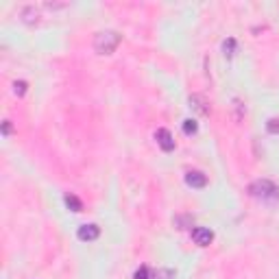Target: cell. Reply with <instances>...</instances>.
<instances>
[{"instance_id":"ba28073f","label":"cell","mask_w":279,"mask_h":279,"mask_svg":"<svg viewBox=\"0 0 279 279\" xmlns=\"http://www.w3.org/2000/svg\"><path fill=\"white\" fill-rule=\"evenodd\" d=\"M190 107H194L199 114L203 116H207L210 114V107H205V100L201 98V96H190Z\"/></svg>"},{"instance_id":"9c48e42d","label":"cell","mask_w":279,"mask_h":279,"mask_svg":"<svg viewBox=\"0 0 279 279\" xmlns=\"http://www.w3.org/2000/svg\"><path fill=\"white\" fill-rule=\"evenodd\" d=\"M63 201H65V205H68V210H72V212H81V210H83V203L79 201V196H74V194H65V196H63Z\"/></svg>"},{"instance_id":"7c38bea8","label":"cell","mask_w":279,"mask_h":279,"mask_svg":"<svg viewBox=\"0 0 279 279\" xmlns=\"http://www.w3.org/2000/svg\"><path fill=\"white\" fill-rule=\"evenodd\" d=\"M13 92H16L18 96L27 94V81H16V83H13Z\"/></svg>"},{"instance_id":"4fadbf2b","label":"cell","mask_w":279,"mask_h":279,"mask_svg":"<svg viewBox=\"0 0 279 279\" xmlns=\"http://www.w3.org/2000/svg\"><path fill=\"white\" fill-rule=\"evenodd\" d=\"M133 277H135V279H149V277H151V271H149L146 266H140L138 271H135Z\"/></svg>"},{"instance_id":"2e32d148","label":"cell","mask_w":279,"mask_h":279,"mask_svg":"<svg viewBox=\"0 0 279 279\" xmlns=\"http://www.w3.org/2000/svg\"><path fill=\"white\" fill-rule=\"evenodd\" d=\"M2 133H4V135L11 133V124H9V120H4V124H2Z\"/></svg>"},{"instance_id":"5bb4252c","label":"cell","mask_w":279,"mask_h":279,"mask_svg":"<svg viewBox=\"0 0 279 279\" xmlns=\"http://www.w3.org/2000/svg\"><path fill=\"white\" fill-rule=\"evenodd\" d=\"M266 126H268V131H271V133H279V118H271Z\"/></svg>"},{"instance_id":"30bf717a","label":"cell","mask_w":279,"mask_h":279,"mask_svg":"<svg viewBox=\"0 0 279 279\" xmlns=\"http://www.w3.org/2000/svg\"><path fill=\"white\" fill-rule=\"evenodd\" d=\"M222 50H225V57H233L236 55V39L229 37V39H225V44H222Z\"/></svg>"},{"instance_id":"8992f818","label":"cell","mask_w":279,"mask_h":279,"mask_svg":"<svg viewBox=\"0 0 279 279\" xmlns=\"http://www.w3.org/2000/svg\"><path fill=\"white\" fill-rule=\"evenodd\" d=\"M186 184L190 187H205L207 186V177L203 175V172H199V170H190L186 175Z\"/></svg>"},{"instance_id":"6da1fadb","label":"cell","mask_w":279,"mask_h":279,"mask_svg":"<svg viewBox=\"0 0 279 279\" xmlns=\"http://www.w3.org/2000/svg\"><path fill=\"white\" fill-rule=\"evenodd\" d=\"M120 42H123V35L118 31H100L94 37V50L98 55H111Z\"/></svg>"},{"instance_id":"8fae6325","label":"cell","mask_w":279,"mask_h":279,"mask_svg":"<svg viewBox=\"0 0 279 279\" xmlns=\"http://www.w3.org/2000/svg\"><path fill=\"white\" fill-rule=\"evenodd\" d=\"M196 131H199V124H196V120H192V118L184 120V133H186V135H194Z\"/></svg>"},{"instance_id":"52a82bcc","label":"cell","mask_w":279,"mask_h":279,"mask_svg":"<svg viewBox=\"0 0 279 279\" xmlns=\"http://www.w3.org/2000/svg\"><path fill=\"white\" fill-rule=\"evenodd\" d=\"M20 16H22V22H27V24H35V22H37L39 11L33 7V4H29V7H24V9H22V13H20Z\"/></svg>"},{"instance_id":"7a4b0ae2","label":"cell","mask_w":279,"mask_h":279,"mask_svg":"<svg viewBox=\"0 0 279 279\" xmlns=\"http://www.w3.org/2000/svg\"><path fill=\"white\" fill-rule=\"evenodd\" d=\"M248 192H251V196H255V199H262V201H277L279 199V187L273 184V181H255V184L248 186Z\"/></svg>"},{"instance_id":"277c9868","label":"cell","mask_w":279,"mask_h":279,"mask_svg":"<svg viewBox=\"0 0 279 279\" xmlns=\"http://www.w3.org/2000/svg\"><path fill=\"white\" fill-rule=\"evenodd\" d=\"M155 140H157V144L161 146V151H166V153L175 151V138L170 135L168 129H157L155 131Z\"/></svg>"},{"instance_id":"3957f363","label":"cell","mask_w":279,"mask_h":279,"mask_svg":"<svg viewBox=\"0 0 279 279\" xmlns=\"http://www.w3.org/2000/svg\"><path fill=\"white\" fill-rule=\"evenodd\" d=\"M192 240L199 247H207L214 240V231L207 229V227H194V229H192Z\"/></svg>"},{"instance_id":"9a60e30c","label":"cell","mask_w":279,"mask_h":279,"mask_svg":"<svg viewBox=\"0 0 279 279\" xmlns=\"http://www.w3.org/2000/svg\"><path fill=\"white\" fill-rule=\"evenodd\" d=\"M172 275H175L172 271H159V273H157V277H159V279H168V277H172Z\"/></svg>"},{"instance_id":"5b68a950","label":"cell","mask_w":279,"mask_h":279,"mask_svg":"<svg viewBox=\"0 0 279 279\" xmlns=\"http://www.w3.org/2000/svg\"><path fill=\"white\" fill-rule=\"evenodd\" d=\"M77 236H79V240H83V242H92L100 236V227L98 225H81Z\"/></svg>"}]
</instances>
